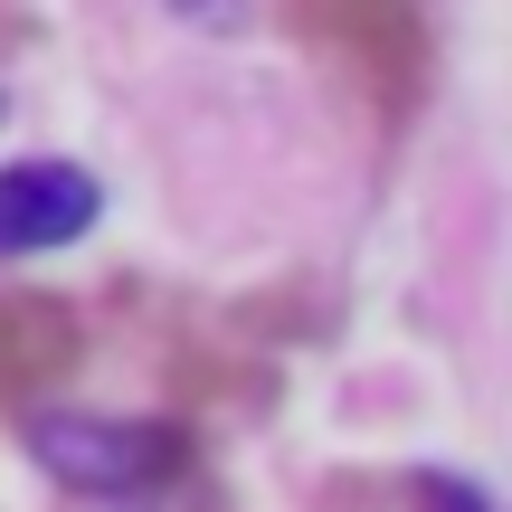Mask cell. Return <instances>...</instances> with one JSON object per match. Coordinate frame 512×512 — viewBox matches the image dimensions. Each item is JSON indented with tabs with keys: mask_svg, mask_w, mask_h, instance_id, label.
Segmentation results:
<instances>
[{
	"mask_svg": "<svg viewBox=\"0 0 512 512\" xmlns=\"http://www.w3.org/2000/svg\"><path fill=\"white\" fill-rule=\"evenodd\" d=\"M29 456L48 465L57 484L76 494H105V503H133V494H162L171 475L190 465L181 427L162 418H29Z\"/></svg>",
	"mask_w": 512,
	"mask_h": 512,
	"instance_id": "cell-1",
	"label": "cell"
},
{
	"mask_svg": "<svg viewBox=\"0 0 512 512\" xmlns=\"http://www.w3.org/2000/svg\"><path fill=\"white\" fill-rule=\"evenodd\" d=\"M105 209V190L76 162H0V256H48L76 247Z\"/></svg>",
	"mask_w": 512,
	"mask_h": 512,
	"instance_id": "cell-4",
	"label": "cell"
},
{
	"mask_svg": "<svg viewBox=\"0 0 512 512\" xmlns=\"http://www.w3.org/2000/svg\"><path fill=\"white\" fill-rule=\"evenodd\" d=\"M181 10H200V0H181Z\"/></svg>",
	"mask_w": 512,
	"mask_h": 512,
	"instance_id": "cell-6",
	"label": "cell"
},
{
	"mask_svg": "<svg viewBox=\"0 0 512 512\" xmlns=\"http://www.w3.org/2000/svg\"><path fill=\"white\" fill-rule=\"evenodd\" d=\"M427 512H494V503H475V494H456V475H427Z\"/></svg>",
	"mask_w": 512,
	"mask_h": 512,
	"instance_id": "cell-5",
	"label": "cell"
},
{
	"mask_svg": "<svg viewBox=\"0 0 512 512\" xmlns=\"http://www.w3.org/2000/svg\"><path fill=\"white\" fill-rule=\"evenodd\" d=\"M294 29H304L380 114H408L418 67H427V10L418 0H294Z\"/></svg>",
	"mask_w": 512,
	"mask_h": 512,
	"instance_id": "cell-2",
	"label": "cell"
},
{
	"mask_svg": "<svg viewBox=\"0 0 512 512\" xmlns=\"http://www.w3.org/2000/svg\"><path fill=\"white\" fill-rule=\"evenodd\" d=\"M86 361V332H76V304L38 285H0V408H38L76 380Z\"/></svg>",
	"mask_w": 512,
	"mask_h": 512,
	"instance_id": "cell-3",
	"label": "cell"
}]
</instances>
